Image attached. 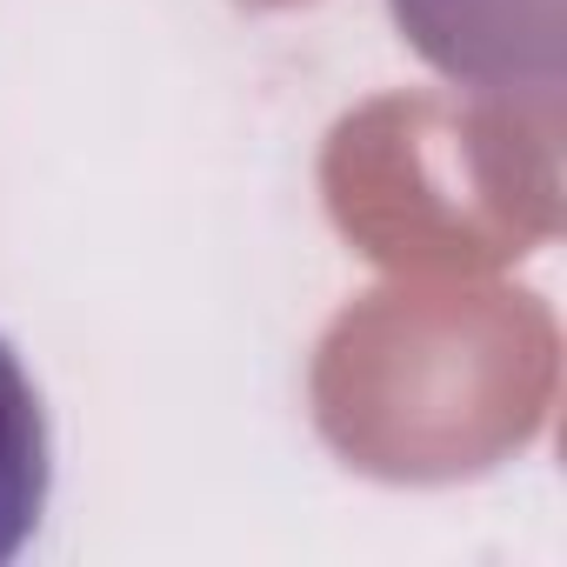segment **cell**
I'll return each instance as SVG.
<instances>
[{"label":"cell","mask_w":567,"mask_h":567,"mask_svg":"<svg viewBox=\"0 0 567 567\" xmlns=\"http://www.w3.org/2000/svg\"><path fill=\"white\" fill-rule=\"evenodd\" d=\"M48 487H54L48 408H41L21 354L0 334V567L34 540V527L48 514Z\"/></svg>","instance_id":"cell-1"}]
</instances>
